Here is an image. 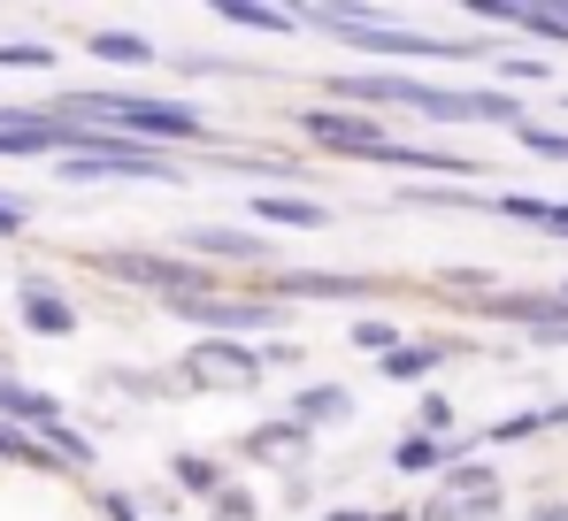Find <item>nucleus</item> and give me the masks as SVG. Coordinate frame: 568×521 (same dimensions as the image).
Here are the masks:
<instances>
[{"label":"nucleus","instance_id":"nucleus-6","mask_svg":"<svg viewBox=\"0 0 568 521\" xmlns=\"http://www.w3.org/2000/svg\"><path fill=\"white\" fill-rule=\"evenodd\" d=\"M0 415H8V422H23V430H39V437L54 430V422H70L54 391H31V384H16V376H0Z\"/></svg>","mask_w":568,"mask_h":521},{"label":"nucleus","instance_id":"nucleus-8","mask_svg":"<svg viewBox=\"0 0 568 521\" xmlns=\"http://www.w3.org/2000/svg\"><path fill=\"white\" fill-rule=\"evenodd\" d=\"M185 246H192V260L207 254V260H270V238H246V231H185Z\"/></svg>","mask_w":568,"mask_h":521},{"label":"nucleus","instance_id":"nucleus-14","mask_svg":"<svg viewBox=\"0 0 568 521\" xmlns=\"http://www.w3.org/2000/svg\"><path fill=\"white\" fill-rule=\"evenodd\" d=\"M170 476H178V491H192V499H223V468H215V460H200V452H178V460H170Z\"/></svg>","mask_w":568,"mask_h":521},{"label":"nucleus","instance_id":"nucleus-23","mask_svg":"<svg viewBox=\"0 0 568 521\" xmlns=\"http://www.w3.org/2000/svg\"><path fill=\"white\" fill-rule=\"evenodd\" d=\"M0 70H54V54L31 47V39H8V47H0Z\"/></svg>","mask_w":568,"mask_h":521},{"label":"nucleus","instance_id":"nucleus-29","mask_svg":"<svg viewBox=\"0 0 568 521\" xmlns=\"http://www.w3.org/2000/svg\"><path fill=\"white\" fill-rule=\"evenodd\" d=\"M546 422H561V430H568V399H561V407H546Z\"/></svg>","mask_w":568,"mask_h":521},{"label":"nucleus","instance_id":"nucleus-12","mask_svg":"<svg viewBox=\"0 0 568 521\" xmlns=\"http://www.w3.org/2000/svg\"><path fill=\"white\" fill-rule=\"evenodd\" d=\"M338 415H354V391H338V384H307L300 399H292V422H338Z\"/></svg>","mask_w":568,"mask_h":521},{"label":"nucleus","instance_id":"nucleus-27","mask_svg":"<svg viewBox=\"0 0 568 521\" xmlns=\"http://www.w3.org/2000/svg\"><path fill=\"white\" fill-rule=\"evenodd\" d=\"M100 507H108V521H139V507H131V499H123V491H108V499H100Z\"/></svg>","mask_w":568,"mask_h":521},{"label":"nucleus","instance_id":"nucleus-28","mask_svg":"<svg viewBox=\"0 0 568 521\" xmlns=\"http://www.w3.org/2000/svg\"><path fill=\"white\" fill-rule=\"evenodd\" d=\"M16 231H23V207H16V200H0V238H16Z\"/></svg>","mask_w":568,"mask_h":521},{"label":"nucleus","instance_id":"nucleus-22","mask_svg":"<svg viewBox=\"0 0 568 521\" xmlns=\"http://www.w3.org/2000/svg\"><path fill=\"white\" fill-rule=\"evenodd\" d=\"M484 62H491L499 78H523V85H538V78H554V70H546L538 54H484Z\"/></svg>","mask_w":568,"mask_h":521},{"label":"nucleus","instance_id":"nucleus-4","mask_svg":"<svg viewBox=\"0 0 568 521\" xmlns=\"http://www.w3.org/2000/svg\"><path fill=\"white\" fill-rule=\"evenodd\" d=\"M93 268L115 276V284L162 292V299H200V260H178V254H93Z\"/></svg>","mask_w":568,"mask_h":521},{"label":"nucleus","instance_id":"nucleus-26","mask_svg":"<svg viewBox=\"0 0 568 521\" xmlns=\"http://www.w3.org/2000/svg\"><path fill=\"white\" fill-rule=\"evenodd\" d=\"M215 514H223V521H254V499H239V491H223V499H215Z\"/></svg>","mask_w":568,"mask_h":521},{"label":"nucleus","instance_id":"nucleus-3","mask_svg":"<svg viewBox=\"0 0 568 521\" xmlns=\"http://www.w3.org/2000/svg\"><path fill=\"white\" fill-rule=\"evenodd\" d=\"M300 131H307L315 146L346 154V162H392V154H399V139L384 131L377 115H354V108H307Z\"/></svg>","mask_w":568,"mask_h":521},{"label":"nucleus","instance_id":"nucleus-17","mask_svg":"<svg viewBox=\"0 0 568 521\" xmlns=\"http://www.w3.org/2000/svg\"><path fill=\"white\" fill-rule=\"evenodd\" d=\"M392 460H399L407 476H423V468H446V437H407Z\"/></svg>","mask_w":568,"mask_h":521},{"label":"nucleus","instance_id":"nucleus-20","mask_svg":"<svg viewBox=\"0 0 568 521\" xmlns=\"http://www.w3.org/2000/svg\"><path fill=\"white\" fill-rule=\"evenodd\" d=\"M515 139H523L530 154H546V162H568V131H546V123H515Z\"/></svg>","mask_w":568,"mask_h":521},{"label":"nucleus","instance_id":"nucleus-15","mask_svg":"<svg viewBox=\"0 0 568 521\" xmlns=\"http://www.w3.org/2000/svg\"><path fill=\"white\" fill-rule=\"evenodd\" d=\"M438 360H446L438 346H399L392 360H384V376H392V384H423V376H430Z\"/></svg>","mask_w":568,"mask_h":521},{"label":"nucleus","instance_id":"nucleus-10","mask_svg":"<svg viewBox=\"0 0 568 521\" xmlns=\"http://www.w3.org/2000/svg\"><path fill=\"white\" fill-rule=\"evenodd\" d=\"M254 223H284V231H315L323 207L315 200H292V192H254Z\"/></svg>","mask_w":568,"mask_h":521},{"label":"nucleus","instance_id":"nucleus-30","mask_svg":"<svg viewBox=\"0 0 568 521\" xmlns=\"http://www.w3.org/2000/svg\"><path fill=\"white\" fill-rule=\"evenodd\" d=\"M331 521H377V514H331Z\"/></svg>","mask_w":568,"mask_h":521},{"label":"nucleus","instance_id":"nucleus-5","mask_svg":"<svg viewBox=\"0 0 568 521\" xmlns=\"http://www.w3.org/2000/svg\"><path fill=\"white\" fill-rule=\"evenodd\" d=\"M178 323H200V330H223V338H262V330H277L284 307L277 299H162Z\"/></svg>","mask_w":568,"mask_h":521},{"label":"nucleus","instance_id":"nucleus-13","mask_svg":"<svg viewBox=\"0 0 568 521\" xmlns=\"http://www.w3.org/2000/svg\"><path fill=\"white\" fill-rule=\"evenodd\" d=\"M93 54L115 62V70H146V62H154V47H146L139 31H93Z\"/></svg>","mask_w":568,"mask_h":521},{"label":"nucleus","instance_id":"nucleus-31","mask_svg":"<svg viewBox=\"0 0 568 521\" xmlns=\"http://www.w3.org/2000/svg\"><path fill=\"white\" fill-rule=\"evenodd\" d=\"M377 521H407V514H377Z\"/></svg>","mask_w":568,"mask_h":521},{"label":"nucleus","instance_id":"nucleus-2","mask_svg":"<svg viewBox=\"0 0 568 521\" xmlns=\"http://www.w3.org/2000/svg\"><path fill=\"white\" fill-rule=\"evenodd\" d=\"M62 176H70V184H100V176H154V184H178L162 146H139V139H115V131H93L85 154H62Z\"/></svg>","mask_w":568,"mask_h":521},{"label":"nucleus","instance_id":"nucleus-25","mask_svg":"<svg viewBox=\"0 0 568 521\" xmlns=\"http://www.w3.org/2000/svg\"><path fill=\"white\" fill-rule=\"evenodd\" d=\"M415 422H423V437H446V430H454V407H446V399H438V391H430V399H423V415H415Z\"/></svg>","mask_w":568,"mask_h":521},{"label":"nucleus","instance_id":"nucleus-1","mask_svg":"<svg viewBox=\"0 0 568 521\" xmlns=\"http://www.w3.org/2000/svg\"><path fill=\"white\" fill-rule=\"evenodd\" d=\"M70 115H100L115 139H139V146H185V139H207L200 108L185 100H154V92H62V123Z\"/></svg>","mask_w":568,"mask_h":521},{"label":"nucleus","instance_id":"nucleus-7","mask_svg":"<svg viewBox=\"0 0 568 521\" xmlns=\"http://www.w3.org/2000/svg\"><path fill=\"white\" fill-rule=\"evenodd\" d=\"M23 330H39V338H70V330H78V307H70L54 284L31 276V284H23Z\"/></svg>","mask_w":568,"mask_h":521},{"label":"nucleus","instance_id":"nucleus-9","mask_svg":"<svg viewBox=\"0 0 568 521\" xmlns=\"http://www.w3.org/2000/svg\"><path fill=\"white\" fill-rule=\"evenodd\" d=\"M277 292H315V299H362L369 276H331V268H284Z\"/></svg>","mask_w":568,"mask_h":521},{"label":"nucleus","instance_id":"nucleus-24","mask_svg":"<svg viewBox=\"0 0 568 521\" xmlns=\"http://www.w3.org/2000/svg\"><path fill=\"white\" fill-rule=\"evenodd\" d=\"M300 437H307V422H292V415H284V422H270V430H254L246 445H254V452H284V445H300Z\"/></svg>","mask_w":568,"mask_h":521},{"label":"nucleus","instance_id":"nucleus-11","mask_svg":"<svg viewBox=\"0 0 568 521\" xmlns=\"http://www.w3.org/2000/svg\"><path fill=\"white\" fill-rule=\"evenodd\" d=\"M491 215H515V223H538V231H568V200H523V192H499L484 200Z\"/></svg>","mask_w":568,"mask_h":521},{"label":"nucleus","instance_id":"nucleus-18","mask_svg":"<svg viewBox=\"0 0 568 521\" xmlns=\"http://www.w3.org/2000/svg\"><path fill=\"white\" fill-rule=\"evenodd\" d=\"M0 460H16V468H54V452H47L39 437H23V430H0Z\"/></svg>","mask_w":568,"mask_h":521},{"label":"nucleus","instance_id":"nucleus-21","mask_svg":"<svg viewBox=\"0 0 568 521\" xmlns=\"http://www.w3.org/2000/svg\"><path fill=\"white\" fill-rule=\"evenodd\" d=\"M538 430H554V422L546 415H507V422L484 430V445H523V437H538Z\"/></svg>","mask_w":568,"mask_h":521},{"label":"nucleus","instance_id":"nucleus-16","mask_svg":"<svg viewBox=\"0 0 568 521\" xmlns=\"http://www.w3.org/2000/svg\"><path fill=\"white\" fill-rule=\"evenodd\" d=\"M223 23H246V31H292L300 16H284V8H254V0H231Z\"/></svg>","mask_w":568,"mask_h":521},{"label":"nucleus","instance_id":"nucleus-19","mask_svg":"<svg viewBox=\"0 0 568 521\" xmlns=\"http://www.w3.org/2000/svg\"><path fill=\"white\" fill-rule=\"evenodd\" d=\"M354 346H362V353H384V360H392V353L407 346V338H399L384 315H369V323H354Z\"/></svg>","mask_w":568,"mask_h":521}]
</instances>
